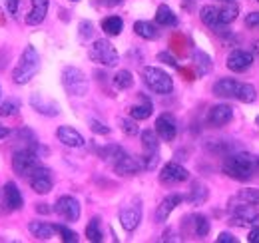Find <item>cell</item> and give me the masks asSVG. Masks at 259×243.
<instances>
[{
	"instance_id": "30",
	"label": "cell",
	"mask_w": 259,
	"mask_h": 243,
	"mask_svg": "<svg viewBox=\"0 0 259 243\" xmlns=\"http://www.w3.org/2000/svg\"><path fill=\"white\" fill-rule=\"evenodd\" d=\"M190 219H192L190 223L194 227L195 237H207V233H209V221H207V217L205 215H192Z\"/></svg>"
},
{
	"instance_id": "53",
	"label": "cell",
	"mask_w": 259,
	"mask_h": 243,
	"mask_svg": "<svg viewBox=\"0 0 259 243\" xmlns=\"http://www.w3.org/2000/svg\"><path fill=\"white\" fill-rule=\"evenodd\" d=\"M257 2H259V0H257Z\"/></svg>"
},
{
	"instance_id": "5",
	"label": "cell",
	"mask_w": 259,
	"mask_h": 243,
	"mask_svg": "<svg viewBox=\"0 0 259 243\" xmlns=\"http://www.w3.org/2000/svg\"><path fill=\"white\" fill-rule=\"evenodd\" d=\"M88 56H90L92 62L102 64V66H108V68H114V66H118V62H120L118 50H116L114 44H112L110 40H106V38H100V40H96V42L90 46Z\"/></svg>"
},
{
	"instance_id": "7",
	"label": "cell",
	"mask_w": 259,
	"mask_h": 243,
	"mask_svg": "<svg viewBox=\"0 0 259 243\" xmlns=\"http://www.w3.org/2000/svg\"><path fill=\"white\" fill-rule=\"evenodd\" d=\"M142 148H144V155L140 159L144 164V170H154L160 159V142H158V134L154 130L142 132Z\"/></svg>"
},
{
	"instance_id": "46",
	"label": "cell",
	"mask_w": 259,
	"mask_h": 243,
	"mask_svg": "<svg viewBox=\"0 0 259 243\" xmlns=\"http://www.w3.org/2000/svg\"><path fill=\"white\" fill-rule=\"evenodd\" d=\"M100 2H102L104 6H110V8H112V6H118V4H122V0H100Z\"/></svg>"
},
{
	"instance_id": "33",
	"label": "cell",
	"mask_w": 259,
	"mask_h": 243,
	"mask_svg": "<svg viewBox=\"0 0 259 243\" xmlns=\"http://www.w3.org/2000/svg\"><path fill=\"white\" fill-rule=\"evenodd\" d=\"M86 237L94 243H100L104 239V233L100 229V217H92L90 219V223L86 225Z\"/></svg>"
},
{
	"instance_id": "3",
	"label": "cell",
	"mask_w": 259,
	"mask_h": 243,
	"mask_svg": "<svg viewBox=\"0 0 259 243\" xmlns=\"http://www.w3.org/2000/svg\"><path fill=\"white\" fill-rule=\"evenodd\" d=\"M142 78H144V84L154 92V94H160V96H167L174 90V80L167 72H163L162 68H156V66H146L142 70Z\"/></svg>"
},
{
	"instance_id": "35",
	"label": "cell",
	"mask_w": 259,
	"mask_h": 243,
	"mask_svg": "<svg viewBox=\"0 0 259 243\" xmlns=\"http://www.w3.org/2000/svg\"><path fill=\"white\" fill-rule=\"evenodd\" d=\"M255 98H257L255 86H251V84H241L235 100H239V102H243V104H251V102H255Z\"/></svg>"
},
{
	"instance_id": "52",
	"label": "cell",
	"mask_w": 259,
	"mask_h": 243,
	"mask_svg": "<svg viewBox=\"0 0 259 243\" xmlns=\"http://www.w3.org/2000/svg\"><path fill=\"white\" fill-rule=\"evenodd\" d=\"M0 94H2V92H0Z\"/></svg>"
},
{
	"instance_id": "23",
	"label": "cell",
	"mask_w": 259,
	"mask_h": 243,
	"mask_svg": "<svg viewBox=\"0 0 259 243\" xmlns=\"http://www.w3.org/2000/svg\"><path fill=\"white\" fill-rule=\"evenodd\" d=\"M134 32H136L140 38H144V40H158V38H160L158 26L152 24V22H148V20H138V22H134Z\"/></svg>"
},
{
	"instance_id": "12",
	"label": "cell",
	"mask_w": 259,
	"mask_h": 243,
	"mask_svg": "<svg viewBox=\"0 0 259 243\" xmlns=\"http://www.w3.org/2000/svg\"><path fill=\"white\" fill-rule=\"evenodd\" d=\"M156 134L163 142H171L178 136V122H176V118L171 114H167V112L160 114L158 120H156Z\"/></svg>"
},
{
	"instance_id": "49",
	"label": "cell",
	"mask_w": 259,
	"mask_h": 243,
	"mask_svg": "<svg viewBox=\"0 0 259 243\" xmlns=\"http://www.w3.org/2000/svg\"><path fill=\"white\" fill-rule=\"evenodd\" d=\"M222 2H233V0H222Z\"/></svg>"
},
{
	"instance_id": "51",
	"label": "cell",
	"mask_w": 259,
	"mask_h": 243,
	"mask_svg": "<svg viewBox=\"0 0 259 243\" xmlns=\"http://www.w3.org/2000/svg\"><path fill=\"white\" fill-rule=\"evenodd\" d=\"M257 124H259V118H257Z\"/></svg>"
},
{
	"instance_id": "40",
	"label": "cell",
	"mask_w": 259,
	"mask_h": 243,
	"mask_svg": "<svg viewBox=\"0 0 259 243\" xmlns=\"http://www.w3.org/2000/svg\"><path fill=\"white\" fill-rule=\"evenodd\" d=\"M245 26L251 30H259V12H249L245 16Z\"/></svg>"
},
{
	"instance_id": "34",
	"label": "cell",
	"mask_w": 259,
	"mask_h": 243,
	"mask_svg": "<svg viewBox=\"0 0 259 243\" xmlns=\"http://www.w3.org/2000/svg\"><path fill=\"white\" fill-rule=\"evenodd\" d=\"M124 153L126 152H124L120 146H106L104 150H100V157H102L104 161H110V164L114 166V164H116Z\"/></svg>"
},
{
	"instance_id": "36",
	"label": "cell",
	"mask_w": 259,
	"mask_h": 243,
	"mask_svg": "<svg viewBox=\"0 0 259 243\" xmlns=\"http://www.w3.org/2000/svg\"><path fill=\"white\" fill-rule=\"evenodd\" d=\"M18 110H20V102H18L16 98H8L6 102L0 104V116H2V118H10V116H14Z\"/></svg>"
},
{
	"instance_id": "8",
	"label": "cell",
	"mask_w": 259,
	"mask_h": 243,
	"mask_svg": "<svg viewBox=\"0 0 259 243\" xmlns=\"http://www.w3.org/2000/svg\"><path fill=\"white\" fill-rule=\"evenodd\" d=\"M229 223L237 225V227H255L259 225V213L253 210V206H245V204H229Z\"/></svg>"
},
{
	"instance_id": "43",
	"label": "cell",
	"mask_w": 259,
	"mask_h": 243,
	"mask_svg": "<svg viewBox=\"0 0 259 243\" xmlns=\"http://www.w3.org/2000/svg\"><path fill=\"white\" fill-rule=\"evenodd\" d=\"M4 4H6V10H8L10 14H16V12H18V4H20V0H4Z\"/></svg>"
},
{
	"instance_id": "17",
	"label": "cell",
	"mask_w": 259,
	"mask_h": 243,
	"mask_svg": "<svg viewBox=\"0 0 259 243\" xmlns=\"http://www.w3.org/2000/svg\"><path fill=\"white\" fill-rule=\"evenodd\" d=\"M251 64H253V54L251 52H245V50H233V52H229L226 62V66L231 72H245Z\"/></svg>"
},
{
	"instance_id": "29",
	"label": "cell",
	"mask_w": 259,
	"mask_h": 243,
	"mask_svg": "<svg viewBox=\"0 0 259 243\" xmlns=\"http://www.w3.org/2000/svg\"><path fill=\"white\" fill-rule=\"evenodd\" d=\"M152 112H154V106H152L150 100H144V104H138V106H132V108H130V116L138 122L148 120V118L152 116Z\"/></svg>"
},
{
	"instance_id": "20",
	"label": "cell",
	"mask_w": 259,
	"mask_h": 243,
	"mask_svg": "<svg viewBox=\"0 0 259 243\" xmlns=\"http://www.w3.org/2000/svg\"><path fill=\"white\" fill-rule=\"evenodd\" d=\"M56 138H58V142H62L68 148H82V146H84L82 134H80L78 130L70 128V126H60V128L56 130Z\"/></svg>"
},
{
	"instance_id": "1",
	"label": "cell",
	"mask_w": 259,
	"mask_h": 243,
	"mask_svg": "<svg viewBox=\"0 0 259 243\" xmlns=\"http://www.w3.org/2000/svg\"><path fill=\"white\" fill-rule=\"evenodd\" d=\"M259 172V155L253 153H229L224 161V174L237 180V182H247Z\"/></svg>"
},
{
	"instance_id": "48",
	"label": "cell",
	"mask_w": 259,
	"mask_h": 243,
	"mask_svg": "<svg viewBox=\"0 0 259 243\" xmlns=\"http://www.w3.org/2000/svg\"><path fill=\"white\" fill-rule=\"evenodd\" d=\"M36 212H40V213H48L50 210L46 208V204H40V206H36Z\"/></svg>"
},
{
	"instance_id": "22",
	"label": "cell",
	"mask_w": 259,
	"mask_h": 243,
	"mask_svg": "<svg viewBox=\"0 0 259 243\" xmlns=\"http://www.w3.org/2000/svg\"><path fill=\"white\" fill-rule=\"evenodd\" d=\"M239 86H241V82H237L233 78H222L213 84V94L220 98H237Z\"/></svg>"
},
{
	"instance_id": "31",
	"label": "cell",
	"mask_w": 259,
	"mask_h": 243,
	"mask_svg": "<svg viewBox=\"0 0 259 243\" xmlns=\"http://www.w3.org/2000/svg\"><path fill=\"white\" fill-rule=\"evenodd\" d=\"M194 62H195L197 72H199L201 76L209 74V70H211V58H209L205 52H201V50H194Z\"/></svg>"
},
{
	"instance_id": "47",
	"label": "cell",
	"mask_w": 259,
	"mask_h": 243,
	"mask_svg": "<svg viewBox=\"0 0 259 243\" xmlns=\"http://www.w3.org/2000/svg\"><path fill=\"white\" fill-rule=\"evenodd\" d=\"M8 134H10V130H8L6 126H2V124H0V140H4Z\"/></svg>"
},
{
	"instance_id": "16",
	"label": "cell",
	"mask_w": 259,
	"mask_h": 243,
	"mask_svg": "<svg viewBox=\"0 0 259 243\" xmlns=\"http://www.w3.org/2000/svg\"><path fill=\"white\" fill-rule=\"evenodd\" d=\"M30 106H32L38 114L48 116V118L60 114L58 102H54V100H50V98H46V96H42V94H32V96H30Z\"/></svg>"
},
{
	"instance_id": "6",
	"label": "cell",
	"mask_w": 259,
	"mask_h": 243,
	"mask_svg": "<svg viewBox=\"0 0 259 243\" xmlns=\"http://www.w3.org/2000/svg\"><path fill=\"white\" fill-rule=\"evenodd\" d=\"M62 86L70 96H86L88 94V78L86 74L76 66H66L62 70Z\"/></svg>"
},
{
	"instance_id": "25",
	"label": "cell",
	"mask_w": 259,
	"mask_h": 243,
	"mask_svg": "<svg viewBox=\"0 0 259 243\" xmlns=\"http://www.w3.org/2000/svg\"><path fill=\"white\" fill-rule=\"evenodd\" d=\"M156 22L160 26H178V16L167 4H160L156 10Z\"/></svg>"
},
{
	"instance_id": "15",
	"label": "cell",
	"mask_w": 259,
	"mask_h": 243,
	"mask_svg": "<svg viewBox=\"0 0 259 243\" xmlns=\"http://www.w3.org/2000/svg\"><path fill=\"white\" fill-rule=\"evenodd\" d=\"M112 168H114V172L118 176H136V174H140L144 170V164H142L140 157H134L130 153H124Z\"/></svg>"
},
{
	"instance_id": "14",
	"label": "cell",
	"mask_w": 259,
	"mask_h": 243,
	"mask_svg": "<svg viewBox=\"0 0 259 243\" xmlns=\"http://www.w3.org/2000/svg\"><path fill=\"white\" fill-rule=\"evenodd\" d=\"M2 195H4V210L6 212H18L24 206L22 193L18 189V185L14 182H6V185L2 187Z\"/></svg>"
},
{
	"instance_id": "41",
	"label": "cell",
	"mask_w": 259,
	"mask_h": 243,
	"mask_svg": "<svg viewBox=\"0 0 259 243\" xmlns=\"http://www.w3.org/2000/svg\"><path fill=\"white\" fill-rule=\"evenodd\" d=\"M94 32L92 22H80V38H90Z\"/></svg>"
},
{
	"instance_id": "50",
	"label": "cell",
	"mask_w": 259,
	"mask_h": 243,
	"mask_svg": "<svg viewBox=\"0 0 259 243\" xmlns=\"http://www.w3.org/2000/svg\"><path fill=\"white\" fill-rule=\"evenodd\" d=\"M72 2H78V0H72Z\"/></svg>"
},
{
	"instance_id": "45",
	"label": "cell",
	"mask_w": 259,
	"mask_h": 243,
	"mask_svg": "<svg viewBox=\"0 0 259 243\" xmlns=\"http://www.w3.org/2000/svg\"><path fill=\"white\" fill-rule=\"evenodd\" d=\"M247 241H249V243H259V227H253V229L249 231Z\"/></svg>"
},
{
	"instance_id": "27",
	"label": "cell",
	"mask_w": 259,
	"mask_h": 243,
	"mask_svg": "<svg viewBox=\"0 0 259 243\" xmlns=\"http://www.w3.org/2000/svg\"><path fill=\"white\" fill-rule=\"evenodd\" d=\"M102 30L106 32L108 36H118L120 32L124 30V20L120 16H108L102 20Z\"/></svg>"
},
{
	"instance_id": "9",
	"label": "cell",
	"mask_w": 259,
	"mask_h": 243,
	"mask_svg": "<svg viewBox=\"0 0 259 243\" xmlns=\"http://www.w3.org/2000/svg\"><path fill=\"white\" fill-rule=\"evenodd\" d=\"M188 180H190V172L184 166L176 164V161L165 164L162 168V172H160V182L163 185H176V183H184Z\"/></svg>"
},
{
	"instance_id": "13",
	"label": "cell",
	"mask_w": 259,
	"mask_h": 243,
	"mask_svg": "<svg viewBox=\"0 0 259 243\" xmlns=\"http://www.w3.org/2000/svg\"><path fill=\"white\" fill-rule=\"evenodd\" d=\"M142 221V204L140 201H134L126 208L120 210V223L126 231H134Z\"/></svg>"
},
{
	"instance_id": "19",
	"label": "cell",
	"mask_w": 259,
	"mask_h": 243,
	"mask_svg": "<svg viewBox=\"0 0 259 243\" xmlns=\"http://www.w3.org/2000/svg\"><path fill=\"white\" fill-rule=\"evenodd\" d=\"M184 199H186V197L180 195V193H169V195H165V197L162 199V204L158 206V210H156V221L163 223V221L169 217V213L174 212Z\"/></svg>"
},
{
	"instance_id": "24",
	"label": "cell",
	"mask_w": 259,
	"mask_h": 243,
	"mask_svg": "<svg viewBox=\"0 0 259 243\" xmlns=\"http://www.w3.org/2000/svg\"><path fill=\"white\" fill-rule=\"evenodd\" d=\"M28 229H30V233H32L36 239H42V241L50 239V237L56 233L54 225H50V223H46V221H30Z\"/></svg>"
},
{
	"instance_id": "11",
	"label": "cell",
	"mask_w": 259,
	"mask_h": 243,
	"mask_svg": "<svg viewBox=\"0 0 259 243\" xmlns=\"http://www.w3.org/2000/svg\"><path fill=\"white\" fill-rule=\"evenodd\" d=\"M54 212L60 217H64L66 221H78L80 219V204L72 195H62L54 204Z\"/></svg>"
},
{
	"instance_id": "37",
	"label": "cell",
	"mask_w": 259,
	"mask_h": 243,
	"mask_svg": "<svg viewBox=\"0 0 259 243\" xmlns=\"http://www.w3.org/2000/svg\"><path fill=\"white\" fill-rule=\"evenodd\" d=\"M120 128H122V132H124L126 136H136V134L140 132L138 120H134L132 116H130V118H122V120H120Z\"/></svg>"
},
{
	"instance_id": "44",
	"label": "cell",
	"mask_w": 259,
	"mask_h": 243,
	"mask_svg": "<svg viewBox=\"0 0 259 243\" xmlns=\"http://www.w3.org/2000/svg\"><path fill=\"white\" fill-rule=\"evenodd\" d=\"M218 243H237V239H235L231 233L224 231V233H220V235H218Z\"/></svg>"
},
{
	"instance_id": "21",
	"label": "cell",
	"mask_w": 259,
	"mask_h": 243,
	"mask_svg": "<svg viewBox=\"0 0 259 243\" xmlns=\"http://www.w3.org/2000/svg\"><path fill=\"white\" fill-rule=\"evenodd\" d=\"M48 6H50V0H32V8L26 16V24H30V26L42 24L48 14Z\"/></svg>"
},
{
	"instance_id": "4",
	"label": "cell",
	"mask_w": 259,
	"mask_h": 243,
	"mask_svg": "<svg viewBox=\"0 0 259 243\" xmlns=\"http://www.w3.org/2000/svg\"><path fill=\"white\" fill-rule=\"evenodd\" d=\"M40 166V153L32 150V148H22V150H16L12 155V170L16 176L20 178H26L32 174L34 170Z\"/></svg>"
},
{
	"instance_id": "38",
	"label": "cell",
	"mask_w": 259,
	"mask_h": 243,
	"mask_svg": "<svg viewBox=\"0 0 259 243\" xmlns=\"http://www.w3.org/2000/svg\"><path fill=\"white\" fill-rule=\"evenodd\" d=\"M54 229H56V233H60L62 235V241L64 243H76L78 241V233L76 231H72V229H68L66 225H54Z\"/></svg>"
},
{
	"instance_id": "26",
	"label": "cell",
	"mask_w": 259,
	"mask_h": 243,
	"mask_svg": "<svg viewBox=\"0 0 259 243\" xmlns=\"http://www.w3.org/2000/svg\"><path fill=\"white\" fill-rule=\"evenodd\" d=\"M229 204H245V206H253L257 208L259 206V189H241L235 197H231Z\"/></svg>"
},
{
	"instance_id": "2",
	"label": "cell",
	"mask_w": 259,
	"mask_h": 243,
	"mask_svg": "<svg viewBox=\"0 0 259 243\" xmlns=\"http://www.w3.org/2000/svg\"><path fill=\"white\" fill-rule=\"evenodd\" d=\"M38 70H40V54L36 52V48H34L32 44H28L24 48L18 64H16L14 72H12V80H14V84L24 86V84H28L36 76Z\"/></svg>"
},
{
	"instance_id": "10",
	"label": "cell",
	"mask_w": 259,
	"mask_h": 243,
	"mask_svg": "<svg viewBox=\"0 0 259 243\" xmlns=\"http://www.w3.org/2000/svg\"><path fill=\"white\" fill-rule=\"evenodd\" d=\"M28 183H30V187H32L36 193H42V195H44V193H48V191L52 189V185H54L52 172H50L48 168H44V166H38L32 174L28 176Z\"/></svg>"
},
{
	"instance_id": "39",
	"label": "cell",
	"mask_w": 259,
	"mask_h": 243,
	"mask_svg": "<svg viewBox=\"0 0 259 243\" xmlns=\"http://www.w3.org/2000/svg\"><path fill=\"white\" fill-rule=\"evenodd\" d=\"M90 130L94 132V134H100V136H108L110 134V128L108 126H104L102 122H98V120H90Z\"/></svg>"
},
{
	"instance_id": "32",
	"label": "cell",
	"mask_w": 259,
	"mask_h": 243,
	"mask_svg": "<svg viewBox=\"0 0 259 243\" xmlns=\"http://www.w3.org/2000/svg\"><path fill=\"white\" fill-rule=\"evenodd\" d=\"M114 86H116L118 90H130V88L134 86V76H132V72H128V70L116 72V76H114Z\"/></svg>"
},
{
	"instance_id": "18",
	"label": "cell",
	"mask_w": 259,
	"mask_h": 243,
	"mask_svg": "<svg viewBox=\"0 0 259 243\" xmlns=\"http://www.w3.org/2000/svg\"><path fill=\"white\" fill-rule=\"evenodd\" d=\"M231 120H233V108L227 106V104H218V106H213V108L209 110V114H207V122H209L211 126H215V128H222V126L229 124Z\"/></svg>"
},
{
	"instance_id": "42",
	"label": "cell",
	"mask_w": 259,
	"mask_h": 243,
	"mask_svg": "<svg viewBox=\"0 0 259 243\" xmlns=\"http://www.w3.org/2000/svg\"><path fill=\"white\" fill-rule=\"evenodd\" d=\"M158 60L165 62V64H167V66H171V68H180V66H178V62H176V58H174L171 54H167V52H160V54H158Z\"/></svg>"
},
{
	"instance_id": "28",
	"label": "cell",
	"mask_w": 259,
	"mask_h": 243,
	"mask_svg": "<svg viewBox=\"0 0 259 243\" xmlns=\"http://www.w3.org/2000/svg\"><path fill=\"white\" fill-rule=\"evenodd\" d=\"M207 195H209L207 185L201 182H195L194 187H192V191H190V195H188V201L194 204V206H201V204L207 199Z\"/></svg>"
}]
</instances>
